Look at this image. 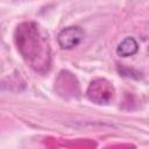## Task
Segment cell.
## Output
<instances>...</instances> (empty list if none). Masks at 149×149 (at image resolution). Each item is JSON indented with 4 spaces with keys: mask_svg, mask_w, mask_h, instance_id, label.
<instances>
[{
    "mask_svg": "<svg viewBox=\"0 0 149 149\" xmlns=\"http://www.w3.org/2000/svg\"><path fill=\"white\" fill-rule=\"evenodd\" d=\"M86 97L90 101L94 104L105 105L113 99L114 87L107 79L97 78L90 83L86 91Z\"/></svg>",
    "mask_w": 149,
    "mask_h": 149,
    "instance_id": "2",
    "label": "cell"
},
{
    "mask_svg": "<svg viewBox=\"0 0 149 149\" xmlns=\"http://www.w3.org/2000/svg\"><path fill=\"white\" fill-rule=\"evenodd\" d=\"M84 36H85V33L81 28L71 26V27H66L59 31V34L57 36V42L62 49L70 50L74 47H77L84 40Z\"/></svg>",
    "mask_w": 149,
    "mask_h": 149,
    "instance_id": "3",
    "label": "cell"
},
{
    "mask_svg": "<svg viewBox=\"0 0 149 149\" xmlns=\"http://www.w3.org/2000/svg\"><path fill=\"white\" fill-rule=\"evenodd\" d=\"M137 51H139V44H137L136 40L130 36L123 38L116 47V54L121 57L134 56Z\"/></svg>",
    "mask_w": 149,
    "mask_h": 149,
    "instance_id": "4",
    "label": "cell"
},
{
    "mask_svg": "<svg viewBox=\"0 0 149 149\" xmlns=\"http://www.w3.org/2000/svg\"><path fill=\"white\" fill-rule=\"evenodd\" d=\"M15 43L23 59L35 71H45L50 66V45L48 34L35 22H23L15 31Z\"/></svg>",
    "mask_w": 149,
    "mask_h": 149,
    "instance_id": "1",
    "label": "cell"
}]
</instances>
